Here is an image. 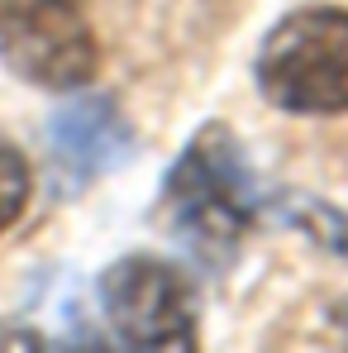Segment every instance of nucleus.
Returning <instances> with one entry per match:
<instances>
[{
	"instance_id": "nucleus-1",
	"label": "nucleus",
	"mask_w": 348,
	"mask_h": 353,
	"mask_svg": "<svg viewBox=\"0 0 348 353\" xmlns=\"http://www.w3.org/2000/svg\"><path fill=\"white\" fill-rule=\"evenodd\" d=\"M258 210V186L243 163V148L225 124H210L191 139V148L176 158L167 191H163V215L172 234L205 263H225L234 243L243 239L248 220Z\"/></svg>"
},
{
	"instance_id": "nucleus-4",
	"label": "nucleus",
	"mask_w": 348,
	"mask_h": 353,
	"mask_svg": "<svg viewBox=\"0 0 348 353\" xmlns=\"http://www.w3.org/2000/svg\"><path fill=\"white\" fill-rule=\"evenodd\" d=\"M101 310L134 349H196V292L163 258H124L101 277Z\"/></svg>"
},
{
	"instance_id": "nucleus-7",
	"label": "nucleus",
	"mask_w": 348,
	"mask_h": 353,
	"mask_svg": "<svg viewBox=\"0 0 348 353\" xmlns=\"http://www.w3.org/2000/svg\"><path fill=\"white\" fill-rule=\"evenodd\" d=\"M24 201H29V168L10 143H0V230L19 220Z\"/></svg>"
},
{
	"instance_id": "nucleus-6",
	"label": "nucleus",
	"mask_w": 348,
	"mask_h": 353,
	"mask_svg": "<svg viewBox=\"0 0 348 353\" xmlns=\"http://www.w3.org/2000/svg\"><path fill=\"white\" fill-rule=\"evenodd\" d=\"M282 215H287L300 234L315 239L320 248H329V253L348 258V215H339L334 205L310 201V196H282Z\"/></svg>"
},
{
	"instance_id": "nucleus-3",
	"label": "nucleus",
	"mask_w": 348,
	"mask_h": 353,
	"mask_svg": "<svg viewBox=\"0 0 348 353\" xmlns=\"http://www.w3.org/2000/svg\"><path fill=\"white\" fill-rule=\"evenodd\" d=\"M0 62L43 91H72L96 72V39L72 0H0Z\"/></svg>"
},
{
	"instance_id": "nucleus-2",
	"label": "nucleus",
	"mask_w": 348,
	"mask_h": 353,
	"mask_svg": "<svg viewBox=\"0 0 348 353\" xmlns=\"http://www.w3.org/2000/svg\"><path fill=\"white\" fill-rule=\"evenodd\" d=\"M258 86L291 115H344L348 110V10L310 5L287 14L263 53Z\"/></svg>"
},
{
	"instance_id": "nucleus-5",
	"label": "nucleus",
	"mask_w": 348,
	"mask_h": 353,
	"mask_svg": "<svg viewBox=\"0 0 348 353\" xmlns=\"http://www.w3.org/2000/svg\"><path fill=\"white\" fill-rule=\"evenodd\" d=\"M48 143H53L58 172L72 186H81V181L110 172L115 163L129 158V124L119 119V110L105 96H96V101L62 105L48 119Z\"/></svg>"
}]
</instances>
